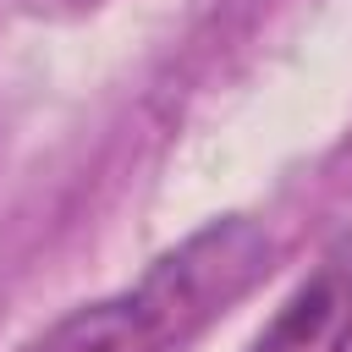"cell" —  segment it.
<instances>
[{"mask_svg": "<svg viewBox=\"0 0 352 352\" xmlns=\"http://www.w3.org/2000/svg\"><path fill=\"white\" fill-rule=\"evenodd\" d=\"M270 264V236L253 220H214L165 253L132 292L66 314L38 352H165L242 297Z\"/></svg>", "mask_w": 352, "mask_h": 352, "instance_id": "6da1fadb", "label": "cell"}, {"mask_svg": "<svg viewBox=\"0 0 352 352\" xmlns=\"http://www.w3.org/2000/svg\"><path fill=\"white\" fill-rule=\"evenodd\" d=\"M33 6H44V11H88L99 0H33Z\"/></svg>", "mask_w": 352, "mask_h": 352, "instance_id": "3957f363", "label": "cell"}, {"mask_svg": "<svg viewBox=\"0 0 352 352\" xmlns=\"http://www.w3.org/2000/svg\"><path fill=\"white\" fill-rule=\"evenodd\" d=\"M248 352H352V253H330Z\"/></svg>", "mask_w": 352, "mask_h": 352, "instance_id": "7a4b0ae2", "label": "cell"}]
</instances>
